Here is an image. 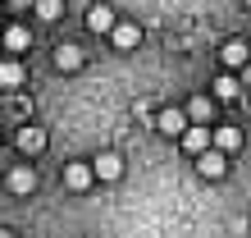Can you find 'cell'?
<instances>
[{
	"label": "cell",
	"mask_w": 251,
	"mask_h": 238,
	"mask_svg": "<svg viewBox=\"0 0 251 238\" xmlns=\"http://www.w3.org/2000/svg\"><path fill=\"white\" fill-rule=\"evenodd\" d=\"M87 165H92V178H105V183H114V178L124 174V156H119V151H96Z\"/></svg>",
	"instance_id": "6da1fadb"
},
{
	"label": "cell",
	"mask_w": 251,
	"mask_h": 238,
	"mask_svg": "<svg viewBox=\"0 0 251 238\" xmlns=\"http://www.w3.org/2000/svg\"><path fill=\"white\" fill-rule=\"evenodd\" d=\"M210 147H215V151H238V147H242V128L238 124H215L210 128Z\"/></svg>",
	"instance_id": "7a4b0ae2"
},
{
	"label": "cell",
	"mask_w": 251,
	"mask_h": 238,
	"mask_svg": "<svg viewBox=\"0 0 251 238\" xmlns=\"http://www.w3.org/2000/svg\"><path fill=\"white\" fill-rule=\"evenodd\" d=\"M155 128L165 133V138H183V133H187V115L178 106H165V110L155 115Z\"/></svg>",
	"instance_id": "3957f363"
},
{
	"label": "cell",
	"mask_w": 251,
	"mask_h": 238,
	"mask_svg": "<svg viewBox=\"0 0 251 238\" xmlns=\"http://www.w3.org/2000/svg\"><path fill=\"white\" fill-rule=\"evenodd\" d=\"M92 183H96V178H92V165H87V160H69V165H64V188L69 192H87Z\"/></svg>",
	"instance_id": "277c9868"
},
{
	"label": "cell",
	"mask_w": 251,
	"mask_h": 238,
	"mask_svg": "<svg viewBox=\"0 0 251 238\" xmlns=\"http://www.w3.org/2000/svg\"><path fill=\"white\" fill-rule=\"evenodd\" d=\"M14 142H19V151H23V156H37V151H46V133H41L37 124H23L19 133H14Z\"/></svg>",
	"instance_id": "5b68a950"
},
{
	"label": "cell",
	"mask_w": 251,
	"mask_h": 238,
	"mask_svg": "<svg viewBox=\"0 0 251 238\" xmlns=\"http://www.w3.org/2000/svg\"><path fill=\"white\" fill-rule=\"evenodd\" d=\"M197 170H201L205 178H224V174H228V156L210 147V151H201V156H197Z\"/></svg>",
	"instance_id": "8992f818"
},
{
	"label": "cell",
	"mask_w": 251,
	"mask_h": 238,
	"mask_svg": "<svg viewBox=\"0 0 251 238\" xmlns=\"http://www.w3.org/2000/svg\"><path fill=\"white\" fill-rule=\"evenodd\" d=\"M114 23H119V14H114L110 5H92L87 9V28L100 37V32H114Z\"/></svg>",
	"instance_id": "52a82bcc"
},
{
	"label": "cell",
	"mask_w": 251,
	"mask_h": 238,
	"mask_svg": "<svg viewBox=\"0 0 251 238\" xmlns=\"http://www.w3.org/2000/svg\"><path fill=\"white\" fill-rule=\"evenodd\" d=\"M110 37H114V46H119V51H132V46H142V28L132 23V19H119Z\"/></svg>",
	"instance_id": "ba28073f"
},
{
	"label": "cell",
	"mask_w": 251,
	"mask_h": 238,
	"mask_svg": "<svg viewBox=\"0 0 251 238\" xmlns=\"http://www.w3.org/2000/svg\"><path fill=\"white\" fill-rule=\"evenodd\" d=\"M55 69L60 73H78L82 69V51L73 46V41H60V46H55Z\"/></svg>",
	"instance_id": "9c48e42d"
},
{
	"label": "cell",
	"mask_w": 251,
	"mask_h": 238,
	"mask_svg": "<svg viewBox=\"0 0 251 238\" xmlns=\"http://www.w3.org/2000/svg\"><path fill=\"white\" fill-rule=\"evenodd\" d=\"M183 115H187L197 128H210V119H215V101H210V96H192V106H187Z\"/></svg>",
	"instance_id": "30bf717a"
},
{
	"label": "cell",
	"mask_w": 251,
	"mask_h": 238,
	"mask_svg": "<svg viewBox=\"0 0 251 238\" xmlns=\"http://www.w3.org/2000/svg\"><path fill=\"white\" fill-rule=\"evenodd\" d=\"M219 60H224L228 69H247V60H251V46L233 37V41H224V51H219Z\"/></svg>",
	"instance_id": "8fae6325"
},
{
	"label": "cell",
	"mask_w": 251,
	"mask_h": 238,
	"mask_svg": "<svg viewBox=\"0 0 251 238\" xmlns=\"http://www.w3.org/2000/svg\"><path fill=\"white\" fill-rule=\"evenodd\" d=\"M5 183H9V192H32V188H37V170H32V165H14Z\"/></svg>",
	"instance_id": "7c38bea8"
},
{
	"label": "cell",
	"mask_w": 251,
	"mask_h": 238,
	"mask_svg": "<svg viewBox=\"0 0 251 238\" xmlns=\"http://www.w3.org/2000/svg\"><path fill=\"white\" fill-rule=\"evenodd\" d=\"M183 147H187L192 156L210 151V128H197V124H187V133H183Z\"/></svg>",
	"instance_id": "4fadbf2b"
},
{
	"label": "cell",
	"mask_w": 251,
	"mask_h": 238,
	"mask_svg": "<svg viewBox=\"0 0 251 238\" xmlns=\"http://www.w3.org/2000/svg\"><path fill=\"white\" fill-rule=\"evenodd\" d=\"M0 37H5V46H9L14 55H19V51H27V46H32V32H27V28H23V23H9V28H5V32H0Z\"/></svg>",
	"instance_id": "5bb4252c"
},
{
	"label": "cell",
	"mask_w": 251,
	"mask_h": 238,
	"mask_svg": "<svg viewBox=\"0 0 251 238\" xmlns=\"http://www.w3.org/2000/svg\"><path fill=\"white\" fill-rule=\"evenodd\" d=\"M238 92H242V83L233 78V73H219V78H215V96H210V101H238Z\"/></svg>",
	"instance_id": "9a60e30c"
},
{
	"label": "cell",
	"mask_w": 251,
	"mask_h": 238,
	"mask_svg": "<svg viewBox=\"0 0 251 238\" xmlns=\"http://www.w3.org/2000/svg\"><path fill=\"white\" fill-rule=\"evenodd\" d=\"M23 78H27V69L19 60H5V64H0V87H23Z\"/></svg>",
	"instance_id": "2e32d148"
},
{
	"label": "cell",
	"mask_w": 251,
	"mask_h": 238,
	"mask_svg": "<svg viewBox=\"0 0 251 238\" xmlns=\"http://www.w3.org/2000/svg\"><path fill=\"white\" fill-rule=\"evenodd\" d=\"M32 9H37V19H46V23L60 19V0H32Z\"/></svg>",
	"instance_id": "e0dca14e"
},
{
	"label": "cell",
	"mask_w": 251,
	"mask_h": 238,
	"mask_svg": "<svg viewBox=\"0 0 251 238\" xmlns=\"http://www.w3.org/2000/svg\"><path fill=\"white\" fill-rule=\"evenodd\" d=\"M14 5H19V9H23V5H32V0H14Z\"/></svg>",
	"instance_id": "ac0fdd59"
},
{
	"label": "cell",
	"mask_w": 251,
	"mask_h": 238,
	"mask_svg": "<svg viewBox=\"0 0 251 238\" xmlns=\"http://www.w3.org/2000/svg\"><path fill=\"white\" fill-rule=\"evenodd\" d=\"M0 238H14V234H9V229H0Z\"/></svg>",
	"instance_id": "d6986e66"
},
{
	"label": "cell",
	"mask_w": 251,
	"mask_h": 238,
	"mask_svg": "<svg viewBox=\"0 0 251 238\" xmlns=\"http://www.w3.org/2000/svg\"><path fill=\"white\" fill-rule=\"evenodd\" d=\"M0 32H5V23H0Z\"/></svg>",
	"instance_id": "ffe728a7"
},
{
	"label": "cell",
	"mask_w": 251,
	"mask_h": 238,
	"mask_svg": "<svg viewBox=\"0 0 251 238\" xmlns=\"http://www.w3.org/2000/svg\"><path fill=\"white\" fill-rule=\"evenodd\" d=\"M247 9H251V0H247Z\"/></svg>",
	"instance_id": "44dd1931"
}]
</instances>
